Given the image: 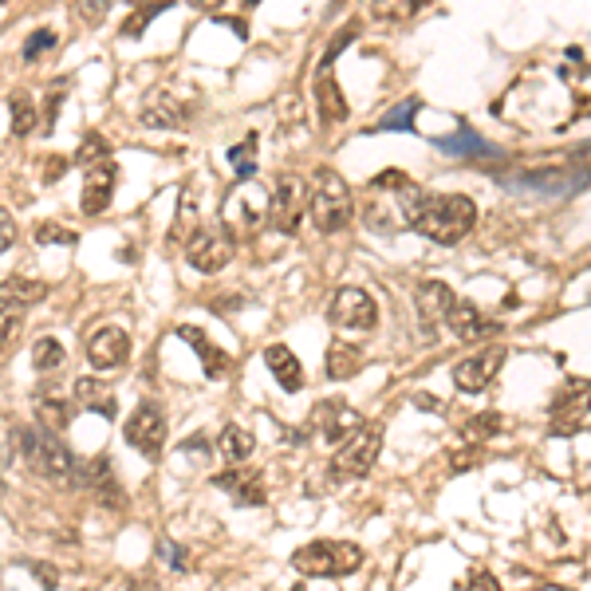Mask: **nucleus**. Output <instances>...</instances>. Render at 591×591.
Wrapping results in <instances>:
<instances>
[{"instance_id":"ddd939ff","label":"nucleus","mask_w":591,"mask_h":591,"mask_svg":"<svg viewBox=\"0 0 591 591\" xmlns=\"http://www.w3.org/2000/svg\"><path fill=\"white\" fill-rule=\"evenodd\" d=\"M233 253H237V237H233L221 221L201 225V229H197V237L186 245V261H190V268L205 272V276L221 272L225 264L233 261Z\"/></svg>"},{"instance_id":"a211bd4d","label":"nucleus","mask_w":591,"mask_h":591,"mask_svg":"<svg viewBox=\"0 0 591 591\" xmlns=\"http://www.w3.org/2000/svg\"><path fill=\"white\" fill-rule=\"evenodd\" d=\"M213 485L221 489V493H229L241 509H257L268 501V485H264V473L257 469H245V465H233V469H225V473H217L213 477Z\"/></svg>"},{"instance_id":"c85d7f7f","label":"nucleus","mask_w":591,"mask_h":591,"mask_svg":"<svg viewBox=\"0 0 591 591\" xmlns=\"http://www.w3.org/2000/svg\"><path fill=\"white\" fill-rule=\"evenodd\" d=\"M253 450H257V438L245 426H237V422H229L221 430V438H217V454L229 461V465H245V461L253 458Z\"/></svg>"},{"instance_id":"4c0bfd02","label":"nucleus","mask_w":591,"mask_h":591,"mask_svg":"<svg viewBox=\"0 0 591 591\" xmlns=\"http://www.w3.org/2000/svg\"><path fill=\"white\" fill-rule=\"evenodd\" d=\"M107 158H111V142L99 131L83 134V142H79V150H75V166L91 170V166H99V162H107Z\"/></svg>"},{"instance_id":"f03ea898","label":"nucleus","mask_w":591,"mask_h":591,"mask_svg":"<svg viewBox=\"0 0 591 591\" xmlns=\"http://www.w3.org/2000/svg\"><path fill=\"white\" fill-rule=\"evenodd\" d=\"M477 225V205L465 194H430L418 213V233L430 237L434 245H458Z\"/></svg>"},{"instance_id":"6ab92c4d","label":"nucleus","mask_w":591,"mask_h":591,"mask_svg":"<svg viewBox=\"0 0 591 591\" xmlns=\"http://www.w3.org/2000/svg\"><path fill=\"white\" fill-rule=\"evenodd\" d=\"M131 359V335L123 328H99L91 339H87V363L95 371H115Z\"/></svg>"},{"instance_id":"f257e3e1","label":"nucleus","mask_w":591,"mask_h":591,"mask_svg":"<svg viewBox=\"0 0 591 591\" xmlns=\"http://www.w3.org/2000/svg\"><path fill=\"white\" fill-rule=\"evenodd\" d=\"M426 205L422 186L402 174V170H383L371 178L367 194H363V225L371 233H402L418 225V213Z\"/></svg>"},{"instance_id":"f704fd0d","label":"nucleus","mask_w":591,"mask_h":591,"mask_svg":"<svg viewBox=\"0 0 591 591\" xmlns=\"http://www.w3.org/2000/svg\"><path fill=\"white\" fill-rule=\"evenodd\" d=\"M257 146H261V134L249 131L229 150V166H233L237 182H253V174H257Z\"/></svg>"},{"instance_id":"864d4df0","label":"nucleus","mask_w":591,"mask_h":591,"mask_svg":"<svg viewBox=\"0 0 591 591\" xmlns=\"http://www.w3.org/2000/svg\"><path fill=\"white\" fill-rule=\"evenodd\" d=\"M580 154H591V142H588V146H584V150H580Z\"/></svg>"},{"instance_id":"5701e85b","label":"nucleus","mask_w":591,"mask_h":591,"mask_svg":"<svg viewBox=\"0 0 591 591\" xmlns=\"http://www.w3.org/2000/svg\"><path fill=\"white\" fill-rule=\"evenodd\" d=\"M79 481H83L103 505H111V509H123V505H127V497H123V489H119V481H115V469H111L107 458L87 461V465L79 469Z\"/></svg>"},{"instance_id":"09e8293b","label":"nucleus","mask_w":591,"mask_h":591,"mask_svg":"<svg viewBox=\"0 0 591 591\" xmlns=\"http://www.w3.org/2000/svg\"><path fill=\"white\" fill-rule=\"evenodd\" d=\"M16 331H20V320H16V316H12V308L4 304V347L12 343V335H16Z\"/></svg>"},{"instance_id":"cd10ccee","label":"nucleus","mask_w":591,"mask_h":591,"mask_svg":"<svg viewBox=\"0 0 591 591\" xmlns=\"http://www.w3.org/2000/svg\"><path fill=\"white\" fill-rule=\"evenodd\" d=\"M71 414H75V406L60 398V394H44L36 391V422L44 426V430H52V434H64L67 426H71Z\"/></svg>"},{"instance_id":"6e6552de","label":"nucleus","mask_w":591,"mask_h":591,"mask_svg":"<svg viewBox=\"0 0 591 591\" xmlns=\"http://www.w3.org/2000/svg\"><path fill=\"white\" fill-rule=\"evenodd\" d=\"M304 213H312V194H308V182L296 178V174H280L272 182V205H268V225L284 237H296L300 233V221Z\"/></svg>"},{"instance_id":"20e7f679","label":"nucleus","mask_w":591,"mask_h":591,"mask_svg":"<svg viewBox=\"0 0 591 591\" xmlns=\"http://www.w3.org/2000/svg\"><path fill=\"white\" fill-rule=\"evenodd\" d=\"M308 194H312V221H316L320 233H343V229L351 225V217H355V197H351L347 182H343L335 170L320 166V170L312 174V182H308Z\"/></svg>"},{"instance_id":"39448f33","label":"nucleus","mask_w":591,"mask_h":591,"mask_svg":"<svg viewBox=\"0 0 591 591\" xmlns=\"http://www.w3.org/2000/svg\"><path fill=\"white\" fill-rule=\"evenodd\" d=\"M268 205H272V194H268L264 186L237 182V186L225 194V201H221V225H225L237 241H245V237H253L264 221H268Z\"/></svg>"},{"instance_id":"9b49d317","label":"nucleus","mask_w":591,"mask_h":591,"mask_svg":"<svg viewBox=\"0 0 591 591\" xmlns=\"http://www.w3.org/2000/svg\"><path fill=\"white\" fill-rule=\"evenodd\" d=\"M363 426H367L363 414H359L351 402H343V398H324V402H316V406H312V418H308V434H320L328 446L351 442Z\"/></svg>"},{"instance_id":"ea45409f","label":"nucleus","mask_w":591,"mask_h":591,"mask_svg":"<svg viewBox=\"0 0 591 591\" xmlns=\"http://www.w3.org/2000/svg\"><path fill=\"white\" fill-rule=\"evenodd\" d=\"M56 48V32L52 28H40V32H32L28 40H24V48H20V60L24 64H36L44 52H52Z\"/></svg>"},{"instance_id":"e433bc0d","label":"nucleus","mask_w":591,"mask_h":591,"mask_svg":"<svg viewBox=\"0 0 591 591\" xmlns=\"http://www.w3.org/2000/svg\"><path fill=\"white\" fill-rule=\"evenodd\" d=\"M32 367H36L40 375L60 371V367H64V343H60V339H52V335L36 339V347H32Z\"/></svg>"},{"instance_id":"9d476101","label":"nucleus","mask_w":591,"mask_h":591,"mask_svg":"<svg viewBox=\"0 0 591 591\" xmlns=\"http://www.w3.org/2000/svg\"><path fill=\"white\" fill-rule=\"evenodd\" d=\"M379 450H383V426L379 422H367L351 442H343L331 458V473L339 481H355V477H367L371 465L379 461Z\"/></svg>"},{"instance_id":"4468645a","label":"nucleus","mask_w":591,"mask_h":591,"mask_svg":"<svg viewBox=\"0 0 591 591\" xmlns=\"http://www.w3.org/2000/svg\"><path fill=\"white\" fill-rule=\"evenodd\" d=\"M197 115V91L178 95L174 87H154L142 103V123L154 131H174L182 123H190Z\"/></svg>"},{"instance_id":"473e14b6","label":"nucleus","mask_w":591,"mask_h":591,"mask_svg":"<svg viewBox=\"0 0 591 591\" xmlns=\"http://www.w3.org/2000/svg\"><path fill=\"white\" fill-rule=\"evenodd\" d=\"M505 430V422H501V414H493V410H485V414H473V418H465L461 422V442L465 446H485L489 438H497Z\"/></svg>"},{"instance_id":"412c9836","label":"nucleus","mask_w":591,"mask_h":591,"mask_svg":"<svg viewBox=\"0 0 591 591\" xmlns=\"http://www.w3.org/2000/svg\"><path fill=\"white\" fill-rule=\"evenodd\" d=\"M454 288L450 284H442V280H422L418 288H414V304H418V320H422V331L426 335H434V328L446 320V312L454 308Z\"/></svg>"},{"instance_id":"bb28decb","label":"nucleus","mask_w":591,"mask_h":591,"mask_svg":"<svg viewBox=\"0 0 591 591\" xmlns=\"http://www.w3.org/2000/svg\"><path fill=\"white\" fill-rule=\"evenodd\" d=\"M434 146L438 150H446V154H458L461 162H481V158H501V150L497 146H489L485 138L477 131H469V127H461L458 134H446V138H434Z\"/></svg>"},{"instance_id":"6e6d98bb","label":"nucleus","mask_w":591,"mask_h":591,"mask_svg":"<svg viewBox=\"0 0 591 591\" xmlns=\"http://www.w3.org/2000/svg\"><path fill=\"white\" fill-rule=\"evenodd\" d=\"M588 414H591V394H588Z\"/></svg>"},{"instance_id":"2eb2a0df","label":"nucleus","mask_w":591,"mask_h":591,"mask_svg":"<svg viewBox=\"0 0 591 591\" xmlns=\"http://www.w3.org/2000/svg\"><path fill=\"white\" fill-rule=\"evenodd\" d=\"M123 434L142 458L158 461L162 446H166V414H162V406L158 402H138L134 414L127 418V426H123Z\"/></svg>"},{"instance_id":"f3484780","label":"nucleus","mask_w":591,"mask_h":591,"mask_svg":"<svg viewBox=\"0 0 591 591\" xmlns=\"http://www.w3.org/2000/svg\"><path fill=\"white\" fill-rule=\"evenodd\" d=\"M588 379H568L560 394L552 398V434L556 438H572L584 430V410H588Z\"/></svg>"},{"instance_id":"dca6fc26","label":"nucleus","mask_w":591,"mask_h":591,"mask_svg":"<svg viewBox=\"0 0 591 591\" xmlns=\"http://www.w3.org/2000/svg\"><path fill=\"white\" fill-rule=\"evenodd\" d=\"M501 367H505V347H481V351H473V355H465L461 363H454V371H450V379H454V387L461 394H481L497 375H501Z\"/></svg>"},{"instance_id":"393cba45","label":"nucleus","mask_w":591,"mask_h":591,"mask_svg":"<svg viewBox=\"0 0 591 591\" xmlns=\"http://www.w3.org/2000/svg\"><path fill=\"white\" fill-rule=\"evenodd\" d=\"M446 328L454 331L458 339H485L489 331H497L493 320H485V312L473 304V300H454V308L446 312Z\"/></svg>"},{"instance_id":"58836bf2","label":"nucleus","mask_w":591,"mask_h":591,"mask_svg":"<svg viewBox=\"0 0 591 591\" xmlns=\"http://www.w3.org/2000/svg\"><path fill=\"white\" fill-rule=\"evenodd\" d=\"M166 8H170V4H150V8H134L131 16L123 20L119 36H123V40H134V36H138V32H146V28H150V20H154V16H162Z\"/></svg>"},{"instance_id":"79ce46f5","label":"nucleus","mask_w":591,"mask_h":591,"mask_svg":"<svg viewBox=\"0 0 591 591\" xmlns=\"http://www.w3.org/2000/svg\"><path fill=\"white\" fill-rule=\"evenodd\" d=\"M28 572L36 576V584H40L44 591L60 588V576H56V568H52V564H44V560H28Z\"/></svg>"},{"instance_id":"1a4fd4ad","label":"nucleus","mask_w":591,"mask_h":591,"mask_svg":"<svg viewBox=\"0 0 591 591\" xmlns=\"http://www.w3.org/2000/svg\"><path fill=\"white\" fill-rule=\"evenodd\" d=\"M355 20L331 40V48L324 52V60L316 67V107H320V123L324 127H335V123H343L347 119V103H343V91H339V83H335V56L355 40Z\"/></svg>"},{"instance_id":"a19ab883","label":"nucleus","mask_w":591,"mask_h":591,"mask_svg":"<svg viewBox=\"0 0 591 591\" xmlns=\"http://www.w3.org/2000/svg\"><path fill=\"white\" fill-rule=\"evenodd\" d=\"M75 241H79V233H75V229H64V225H56V221L36 225V245H75Z\"/></svg>"},{"instance_id":"7ed1b4c3","label":"nucleus","mask_w":591,"mask_h":591,"mask_svg":"<svg viewBox=\"0 0 591 591\" xmlns=\"http://www.w3.org/2000/svg\"><path fill=\"white\" fill-rule=\"evenodd\" d=\"M292 568L308 580H347L363 568V548L355 540H312L292 552Z\"/></svg>"},{"instance_id":"aec40b11","label":"nucleus","mask_w":591,"mask_h":591,"mask_svg":"<svg viewBox=\"0 0 591 591\" xmlns=\"http://www.w3.org/2000/svg\"><path fill=\"white\" fill-rule=\"evenodd\" d=\"M115 182H119L115 158H107V162H99V166L83 170V197H79V205H83V213H87V217H99L103 209H111Z\"/></svg>"},{"instance_id":"a878e982","label":"nucleus","mask_w":591,"mask_h":591,"mask_svg":"<svg viewBox=\"0 0 591 591\" xmlns=\"http://www.w3.org/2000/svg\"><path fill=\"white\" fill-rule=\"evenodd\" d=\"M264 367L272 371V379L280 383V391H288V394L304 391V367H300V359H296L284 343H272V347L264 351Z\"/></svg>"},{"instance_id":"7c9ffc66","label":"nucleus","mask_w":591,"mask_h":591,"mask_svg":"<svg viewBox=\"0 0 591 591\" xmlns=\"http://www.w3.org/2000/svg\"><path fill=\"white\" fill-rule=\"evenodd\" d=\"M363 351L359 347H351V343H331L328 355H324V371H328V379H351V375H359L363 371Z\"/></svg>"},{"instance_id":"49530a36","label":"nucleus","mask_w":591,"mask_h":591,"mask_svg":"<svg viewBox=\"0 0 591 591\" xmlns=\"http://www.w3.org/2000/svg\"><path fill=\"white\" fill-rule=\"evenodd\" d=\"M178 450H182V454H201V458H209V454H213V442H209L205 434H190Z\"/></svg>"},{"instance_id":"c03bdc74","label":"nucleus","mask_w":591,"mask_h":591,"mask_svg":"<svg viewBox=\"0 0 591 591\" xmlns=\"http://www.w3.org/2000/svg\"><path fill=\"white\" fill-rule=\"evenodd\" d=\"M465 591H501V580H497L493 572L477 568V572H469V584H465Z\"/></svg>"},{"instance_id":"5fc2aeb1","label":"nucleus","mask_w":591,"mask_h":591,"mask_svg":"<svg viewBox=\"0 0 591 591\" xmlns=\"http://www.w3.org/2000/svg\"><path fill=\"white\" fill-rule=\"evenodd\" d=\"M288 591H304V584H296V588H288Z\"/></svg>"},{"instance_id":"de8ad7c7","label":"nucleus","mask_w":591,"mask_h":591,"mask_svg":"<svg viewBox=\"0 0 591 591\" xmlns=\"http://www.w3.org/2000/svg\"><path fill=\"white\" fill-rule=\"evenodd\" d=\"M12 241H16V229H12V213H0V245H4V249H12Z\"/></svg>"},{"instance_id":"b1692460","label":"nucleus","mask_w":591,"mask_h":591,"mask_svg":"<svg viewBox=\"0 0 591 591\" xmlns=\"http://www.w3.org/2000/svg\"><path fill=\"white\" fill-rule=\"evenodd\" d=\"M178 339H186V343L194 347V355L201 359V367H205V375H209V379H225V375L233 371V355H229V351H221L213 339H205L197 328H190V324H186V328H178Z\"/></svg>"},{"instance_id":"72a5a7b5","label":"nucleus","mask_w":591,"mask_h":591,"mask_svg":"<svg viewBox=\"0 0 591 591\" xmlns=\"http://www.w3.org/2000/svg\"><path fill=\"white\" fill-rule=\"evenodd\" d=\"M8 115H12V134H16V138H28L36 127H44V115L36 111V103H32L24 91L8 95Z\"/></svg>"},{"instance_id":"37998d69","label":"nucleus","mask_w":591,"mask_h":591,"mask_svg":"<svg viewBox=\"0 0 591 591\" xmlns=\"http://www.w3.org/2000/svg\"><path fill=\"white\" fill-rule=\"evenodd\" d=\"M71 166H75V162H67L64 154H48V158H44V170H40V174H44V182H60V178H64Z\"/></svg>"},{"instance_id":"4be33fe9","label":"nucleus","mask_w":591,"mask_h":591,"mask_svg":"<svg viewBox=\"0 0 591 591\" xmlns=\"http://www.w3.org/2000/svg\"><path fill=\"white\" fill-rule=\"evenodd\" d=\"M71 398H75V406L87 410V414H99V418H107V422L119 418V398H115V391H111V383H103V379H95V375L75 379Z\"/></svg>"},{"instance_id":"a18cd8bd","label":"nucleus","mask_w":591,"mask_h":591,"mask_svg":"<svg viewBox=\"0 0 591 591\" xmlns=\"http://www.w3.org/2000/svg\"><path fill=\"white\" fill-rule=\"evenodd\" d=\"M60 103H64V91L56 87V91L48 95V103H44V111H40V115H44V131H48V134L56 131V115H60Z\"/></svg>"},{"instance_id":"603ef678","label":"nucleus","mask_w":591,"mask_h":591,"mask_svg":"<svg viewBox=\"0 0 591 591\" xmlns=\"http://www.w3.org/2000/svg\"><path fill=\"white\" fill-rule=\"evenodd\" d=\"M540 591H568V588H560V584H544Z\"/></svg>"},{"instance_id":"3c124183","label":"nucleus","mask_w":591,"mask_h":591,"mask_svg":"<svg viewBox=\"0 0 591 591\" xmlns=\"http://www.w3.org/2000/svg\"><path fill=\"white\" fill-rule=\"evenodd\" d=\"M131 591H162L158 584H150V580H131Z\"/></svg>"},{"instance_id":"c9c22d12","label":"nucleus","mask_w":591,"mask_h":591,"mask_svg":"<svg viewBox=\"0 0 591 591\" xmlns=\"http://www.w3.org/2000/svg\"><path fill=\"white\" fill-rule=\"evenodd\" d=\"M48 296V284L44 280H28V276H8L4 280V304H40Z\"/></svg>"},{"instance_id":"f8f14e48","label":"nucleus","mask_w":591,"mask_h":591,"mask_svg":"<svg viewBox=\"0 0 591 591\" xmlns=\"http://www.w3.org/2000/svg\"><path fill=\"white\" fill-rule=\"evenodd\" d=\"M328 324L339 331H371L379 324V304L367 288H339L328 304Z\"/></svg>"},{"instance_id":"0eeeda50","label":"nucleus","mask_w":591,"mask_h":591,"mask_svg":"<svg viewBox=\"0 0 591 591\" xmlns=\"http://www.w3.org/2000/svg\"><path fill=\"white\" fill-rule=\"evenodd\" d=\"M20 450H24V458L28 465L40 473V477H48V481H64L75 473V458H71V450H67L64 442H60V434H52V430H44V426H24L20 430Z\"/></svg>"},{"instance_id":"8fccbe9b","label":"nucleus","mask_w":591,"mask_h":591,"mask_svg":"<svg viewBox=\"0 0 591 591\" xmlns=\"http://www.w3.org/2000/svg\"><path fill=\"white\" fill-rule=\"evenodd\" d=\"M79 12H83V16H87V20H99V16H103V12H107V8H103V4H87V8H79Z\"/></svg>"},{"instance_id":"2f4dec72","label":"nucleus","mask_w":591,"mask_h":591,"mask_svg":"<svg viewBox=\"0 0 591 591\" xmlns=\"http://www.w3.org/2000/svg\"><path fill=\"white\" fill-rule=\"evenodd\" d=\"M418 111H422V99H402V103H394L391 111L371 127V134H414V119H418Z\"/></svg>"},{"instance_id":"423d86ee","label":"nucleus","mask_w":591,"mask_h":591,"mask_svg":"<svg viewBox=\"0 0 591 591\" xmlns=\"http://www.w3.org/2000/svg\"><path fill=\"white\" fill-rule=\"evenodd\" d=\"M591 182V154H584V162H564V166H544V170H528L521 178L505 182L509 190L521 194H540V197H572L580 194Z\"/></svg>"},{"instance_id":"c756f323","label":"nucleus","mask_w":591,"mask_h":591,"mask_svg":"<svg viewBox=\"0 0 591 591\" xmlns=\"http://www.w3.org/2000/svg\"><path fill=\"white\" fill-rule=\"evenodd\" d=\"M205 225V217L197 213V197H194V186H186V194H182V205H178V217H174V229H170V245H190L197 237V229Z\"/></svg>"}]
</instances>
